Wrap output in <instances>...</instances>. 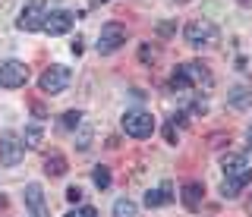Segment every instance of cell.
Instances as JSON below:
<instances>
[{
  "label": "cell",
  "instance_id": "obj_1",
  "mask_svg": "<svg viewBox=\"0 0 252 217\" xmlns=\"http://www.w3.org/2000/svg\"><path fill=\"white\" fill-rule=\"evenodd\" d=\"M211 73H208V66L199 63V60H192V63H183V66H177V73L170 76V88L177 91V88H211Z\"/></svg>",
  "mask_w": 252,
  "mask_h": 217
},
{
  "label": "cell",
  "instance_id": "obj_2",
  "mask_svg": "<svg viewBox=\"0 0 252 217\" xmlns=\"http://www.w3.org/2000/svg\"><path fill=\"white\" fill-rule=\"evenodd\" d=\"M69 79H73L69 66H60V63H54V66H47L44 73H41V79H38V88H41L44 95H60V91H66Z\"/></svg>",
  "mask_w": 252,
  "mask_h": 217
},
{
  "label": "cell",
  "instance_id": "obj_3",
  "mask_svg": "<svg viewBox=\"0 0 252 217\" xmlns=\"http://www.w3.org/2000/svg\"><path fill=\"white\" fill-rule=\"evenodd\" d=\"M123 129H126V136H132V138H148L155 133V117L145 113V110H126L123 113Z\"/></svg>",
  "mask_w": 252,
  "mask_h": 217
},
{
  "label": "cell",
  "instance_id": "obj_4",
  "mask_svg": "<svg viewBox=\"0 0 252 217\" xmlns=\"http://www.w3.org/2000/svg\"><path fill=\"white\" fill-rule=\"evenodd\" d=\"M44 19H47L44 0H32V3L22 6V13H19V19H16V26H19L22 32H38V28H44Z\"/></svg>",
  "mask_w": 252,
  "mask_h": 217
},
{
  "label": "cell",
  "instance_id": "obj_5",
  "mask_svg": "<svg viewBox=\"0 0 252 217\" xmlns=\"http://www.w3.org/2000/svg\"><path fill=\"white\" fill-rule=\"evenodd\" d=\"M183 35H186V41L192 44V48H205V44H211L218 38V28H215L211 19H192L183 28Z\"/></svg>",
  "mask_w": 252,
  "mask_h": 217
},
{
  "label": "cell",
  "instance_id": "obj_6",
  "mask_svg": "<svg viewBox=\"0 0 252 217\" xmlns=\"http://www.w3.org/2000/svg\"><path fill=\"white\" fill-rule=\"evenodd\" d=\"M22 154H26V142H22V136H16V133H3V136H0V164H3V167H16L22 161Z\"/></svg>",
  "mask_w": 252,
  "mask_h": 217
},
{
  "label": "cell",
  "instance_id": "obj_7",
  "mask_svg": "<svg viewBox=\"0 0 252 217\" xmlns=\"http://www.w3.org/2000/svg\"><path fill=\"white\" fill-rule=\"evenodd\" d=\"M29 82V66L19 60H3L0 63V88H22Z\"/></svg>",
  "mask_w": 252,
  "mask_h": 217
},
{
  "label": "cell",
  "instance_id": "obj_8",
  "mask_svg": "<svg viewBox=\"0 0 252 217\" xmlns=\"http://www.w3.org/2000/svg\"><path fill=\"white\" fill-rule=\"evenodd\" d=\"M123 44H126V28L120 22H107V26L101 28V35H98V51L101 54H114V51H120Z\"/></svg>",
  "mask_w": 252,
  "mask_h": 217
},
{
  "label": "cell",
  "instance_id": "obj_9",
  "mask_svg": "<svg viewBox=\"0 0 252 217\" xmlns=\"http://www.w3.org/2000/svg\"><path fill=\"white\" fill-rule=\"evenodd\" d=\"M249 183H252V164H246L243 170H236V173H227V176H224V189H220V195H224V198H236Z\"/></svg>",
  "mask_w": 252,
  "mask_h": 217
},
{
  "label": "cell",
  "instance_id": "obj_10",
  "mask_svg": "<svg viewBox=\"0 0 252 217\" xmlns=\"http://www.w3.org/2000/svg\"><path fill=\"white\" fill-rule=\"evenodd\" d=\"M73 22H76V16L69 10H51L44 19V32L47 35H66L73 28Z\"/></svg>",
  "mask_w": 252,
  "mask_h": 217
},
{
  "label": "cell",
  "instance_id": "obj_11",
  "mask_svg": "<svg viewBox=\"0 0 252 217\" xmlns=\"http://www.w3.org/2000/svg\"><path fill=\"white\" fill-rule=\"evenodd\" d=\"M26 208L32 211V217H47V205H44V192L38 183L26 186Z\"/></svg>",
  "mask_w": 252,
  "mask_h": 217
},
{
  "label": "cell",
  "instance_id": "obj_12",
  "mask_svg": "<svg viewBox=\"0 0 252 217\" xmlns=\"http://www.w3.org/2000/svg\"><path fill=\"white\" fill-rule=\"evenodd\" d=\"M173 198H177V195H173V186H170V183H164V186H158V189L145 192V205H148V208H161V205H170Z\"/></svg>",
  "mask_w": 252,
  "mask_h": 217
},
{
  "label": "cell",
  "instance_id": "obj_13",
  "mask_svg": "<svg viewBox=\"0 0 252 217\" xmlns=\"http://www.w3.org/2000/svg\"><path fill=\"white\" fill-rule=\"evenodd\" d=\"M202 195H205L202 183H186L183 192H180V198H183V205L189 208V211H199L202 208Z\"/></svg>",
  "mask_w": 252,
  "mask_h": 217
},
{
  "label": "cell",
  "instance_id": "obj_14",
  "mask_svg": "<svg viewBox=\"0 0 252 217\" xmlns=\"http://www.w3.org/2000/svg\"><path fill=\"white\" fill-rule=\"evenodd\" d=\"M227 101H230V107H240V110L243 107H252V88H243L240 85V88H233L227 95Z\"/></svg>",
  "mask_w": 252,
  "mask_h": 217
},
{
  "label": "cell",
  "instance_id": "obj_15",
  "mask_svg": "<svg viewBox=\"0 0 252 217\" xmlns=\"http://www.w3.org/2000/svg\"><path fill=\"white\" fill-rule=\"evenodd\" d=\"M44 170H47V176H63L66 173V158L63 154H51L44 161Z\"/></svg>",
  "mask_w": 252,
  "mask_h": 217
},
{
  "label": "cell",
  "instance_id": "obj_16",
  "mask_svg": "<svg viewBox=\"0 0 252 217\" xmlns=\"http://www.w3.org/2000/svg\"><path fill=\"white\" fill-rule=\"evenodd\" d=\"M136 214H139L136 201H129V198H117L114 201V217H136Z\"/></svg>",
  "mask_w": 252,
  "mask_h": 217
},
{
  "label": "cell",
  "instance_id": "obj_17",
  "mask_svg": "<svg viewBox=\"0 0 252 217\" xmlns=\"http://www.w3.org/2000/svg\"><path fill=\"white\" fill-rule=\"evenodd\" d=\"M246 164H249V161L243 158V154H227V158L220 161V167H224V176H227V173H236V170H243Z\"/></svg>",
  "mask_w": 252,
  "mask_h": 217
},
{
  "label": "cell",
  "instance_id": "obj_18",
  "mask_svg": "<svg viewBox=\"0 0 252 217\" xmlns=\"http://www.w3.org/2000/svg\"><path fill=\"white\" fill-rule=\"evenodd\" d=\"M92 180H94V186H98V189H101V192H104V189H107V186H110V170L98 164V167H94V173H92Z\"/></svg>",
  "mask_w": 252,
  "mask_h": 217
},
{
  "label": "cell",
  "instance_id": "obj_19",
  "mask_svg": "<svg viewBox=\"0 0 252 217\" xmlns=\"http://www.w3.org/2000/svg\"><path fill=\"white\" fill-rule=\"evenodd\" d=\"M41 136H44L41 126H29L26 133H22V142H26V148H35V145L41 142Z\"/></svg>",
  "mask_w": 252,
  "mask_h": 217
},
{
  "label": "cell",
  "instance_id": "obj_20",
  "mask_svg": "<svg viewBox=\"0 0 252 217\" xmlns=\"http://www.w3.org/2000/svg\"><path fill=\"white\" fill-rule=\"evenodd\" d=\"M79 123H82V113H79V110H66V113H63V120H60V126L63 129H76Z\"/></svg>",
  "mask_w": 252,
  "mask_h": 217
},
{
  "label": "cell",
  "instance_id": "obj_21",
  "mask_svg": "<svg viewBox=\"0 0 252 217\" xmlns=\"http://www.w3.org/2000/svg\"><path fill=\"white\" fill-rule=\"evenodd\" d=\"M66 217H98V211H94L92 205H79V208H73Z\"/></svg>",
  "mask_w": 252,
  "mask_h": 217
},
{
  "label": "cell",
  "instance_id": "obj_22",
  "mask_svg": "<svg viewBox=\"0 0 252 217\" xmlns=\"http://www.w3.org/2000/svg\"><path fill=\"white\" fill-rule=\"evenodd\" d=\"M66 198L73 201V205H79V201H82V189H79V186H69V189H66Z\"/></svg>",
  "mask_w": 252,
  "mask_h": 217
},
{
  "label": "cell",
  "instance_id": "obj_23",
  "mask_svg": "<svg viewBox=\"0 0 252 217\" xmlns=\"http://www.w3.org/2000/svg\"><path fill=\"white\" fill-rule=\"evenodd\" d=\"M164 136H167V142H170V145H177V136H180V133H177V120H173L170 126L164 129Z\"/></svg>",
  "mask_w": 252,
  "mask_h": 217
},
{
  "label": "cell",
  "instance_id": "obj_24",
  "mask_svg": "<svg viewBox=\"0 0 252 217\" xmlns=\"http://www.w3.org/2000/svg\"><path fill=\"white\" fill-rule=\"evenodd\" d=\"M249 145H252V126H249Z\"/></svg>",
  "mask_w": 252,
  "mask_h": 217
}]
</instances>
